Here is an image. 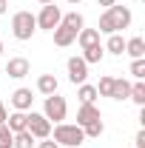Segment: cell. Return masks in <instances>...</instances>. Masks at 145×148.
I'll return each instance as SVG.
<instances>
[{"mask_svg": "<svg viewBox=\"0 0 145 148\" xmlns=\"http://www.w3.org/2000/svg\"><path fill=\"white\" fill-rule=\"evenodd\" d=\"M37 91L46 94V97L49 94H57V77L54 74H40L37 77Z\"/></svg>", "mask_w": 145, "mask_h": 148, "instance_id": "obj_12", "label": "cell"}, {"mask_svg": "<svg viewBox=\"0 0 145 148\" xmlns=\"http://www.w3.org/2000/svg\"><path fill=\"white\" fill-rule=\"evenodd\" d=\"M85 77H88V63L83 57H71L68 60V80H71L74 86H83Z\"/></svg>", "mask_w": 145, "mask_h": 148, "instance_id": "obj_7", "label": "cell"}, {"mask_svg": "<svg viewBox=\"0 0 145 148\" xmlns=\"http://www.w3.org/2000/svg\"><path fill=\"white\" fill-rule=\"evenodd\" d=\"M0 14H6V0H0Z\"/></svg>", "mask_w": 145, "mask_h": 148, "instance_id": "obj_31", "label": "cell"}, {"mask_svg": "<svg viewBox=\"0 0 145 148\" xmlns=\"http://www.w3.org/2000/svg\"><path fill=\"white\" fill-rule=\"evenodd\" d=\"M103 131H105V125H103V120H97V123H88V125L83 128V134H85V137H91V140H97V137H100Z\"/></svg>", "mask_w": 145, "mask_h": 148, "instance_id": "obj_23", "label": "cell"}, {"mask_svg": "<svg viewBox=\"0 0 145 148\" xmlns=\"http://www.w3.org/2000/svg\"><path fill=\"white\" fill-rule=\"evenodd\" d=\"M63 26H68V29H74V32H80L83 26H85V20H83V14L80 12H68V14H63V20H60Z\"/></svg>", "mask_w": 145, "mask_h": 148, "instance_id": "obj_19", "label": "cell"}, {"mask_svg": "<svg viewBox=\"0 0 145 148\" xmlns=\"http://www.w3.org/2000/svg\"><path fill=\"white\" fill-rule=\"evenodd\" d=\"M105 57V49L100 46V43H94V46H88V49H83V60L85 63H100Z\"/></svg>", "mask_w": 145, "mask_h": 148, "instance_id": "obj_18", "label": "cell"}, {"mask_svg": "<svg viewBox=\"0 0 145 148\" xmlns=\"http://www.w3.org/2000/svg\"><path fill=\"white\" fill-rule=\"evenodd\" d=\"M12 140H14V134L9 131L6 123H0V148H12Z\"/></svg>", "mask_w": 145, "mask_h": 148, "instance_id": "obj_25", "label": "cell"}, {"mask_svg": "<svg viewBox=\"0 0 145 148\" xmlns=\"http://www.w3.org/2000/svg\"><path fill=\"white\" fill-rule=\"evenodd\" d=\"M128 100H134L137 106H145V83H142V80H137V83L131 86V94H128Z\"/></svg>", "mask_w": 145, "mask_h": 148, "instance_id": "obj_21", "label": "cell"}, {"mask_svg": "<svg viewBox=\"0 0 145 148\" xmlns=\"http://www.w3.org/2000/svg\"><path fill=\"white\" fill-rule=\"evenodd\" d=\"M131 26V12H128L125 6H108L105 9V14L100 17V34H117L120 29H128Z\"/></svg>", "mask_w": 145, "mask_h": 148, "instance_id": "obj_1", "label": "cell"}, {"mask_svg": "<svg viewBox=\"0 0 145 148\" xmlns=\"http://www.w3.org/2000/svg\"><path fill=\"white\" fill-rule=\"evenodd\" d=\"M34 20H37V29L54 32L57 26H60V20H63V12H60V6H57V3H46V6H43V12H40Z\"/></svg>", "mask_w": 145, "mask_h": 148, "instance_id": "obj_5", "label": "cell"}, {"mask_svg": "<svg viewBox=\"0 0 145 148\" xmlns=\"http://www.w3.org/2000/svg\"><path fill=\"white\" fill-rule=\"evenodd\" d=\"M131 74H134L137 80H142V77H145V60H142V57L131 63Z\"/></svg>", "mask_w": 145, "mask_h": 148, "instance_id": "obj_26", "label": "cell"}, {"mask_svg": "<svg viewBox=\"0 0 145 148\" xmlns=\"http://www.w3.org/2000/svg\"><path fill=\"white\" fill-rule=\"evenodd\" d=\"M31 103H34L31 88H17V91L12 94V106H14V111H29V108H31Z\"/></svg>", "mask_w": 145, "mask_h": 148, "instance_id": "obj_10", "label": "cell"}, {"mask_svg": "<svg viewBox=\"0 0 145 148\" xmlns=\"http://www.w3.org/2000/svg\"><path fill=\"white\" fill-rule=\"evenodd\" d=\"M37 3H43V6H46V3H54V0H37Z\"/></svg>", "mask_w": 145, "mask_h": 148, "instance_id": "obj_32", "label": "cell"}, {"mask_svg": "<svg viewBox=\"0 0 145 148\" xmlns=\"http://www.w3.org/2000/svg\"><path fill=\"white\" fill-rule=\"evenodd\" d=\"M77 34H80V32H74V29H68V26L60 23V26L54 29V43L60 46V49H66V46H71L74 40H77Z\"/></svg>", "mask_w": 145, "mask_h": 148, "instance_id": "obj_11", "label": "cell"}, {"mask_svg": "<svg viewBox=\"0 0 145 148\" xmlns=\"http://www.w3.org/2000/svg\"><path fill=\"white\" fill-rule=\"evenodd\" d=\"M29 69H31V66H29L26 57H12L9 66H6V74H9L12 80H23V77L29 74Z\"/></svg>", "mask_w": 145, "mask_h": 148, "instance_id": "obj_8", "label": "cell"}, {"mask_svg": "<svg viewBox=\"0 0 145 148\" xmlns=\"http://www.w3.org/2000/svg\"><path fill=\"white\" fill-rule=\"evenodd\" d=\"M97 120H103L97 106H80V111H77V125L80 128H85L88 123H97Z\"/></svg>", "mask_w": 145, "mask_h": 148, "instance_id": "obj_9", "label": "cell"}, {"mask_svg": "<svg viewBox=\"0 0 145 148\" xmlns=\"http://www.w3.org/2000/svg\"><path fill=\"white\" fill-rule=\"evenodd\" d=\"M85 140L83 128L77 123H57L54 125V143L57 145H66V148H80V143Z\"/></svg>", "mask_w": 145, "mask_h": 148, "instance_id": "obj_2", "label": "cell"}, {"mask_svg": "<svg viewBox=\"0 0 145 148\" xmlns=\"http://www.w3.org/2000/svg\"><path fill=\"white\" fill-rule=\"evenodd\" d=\"M37 148H60V145H57L54 140H43V143H40V145H37Z\"/></svg>", "mask_w": 145, "mask_h": 148, "instance_id": "obj_28", "label": "cell"}, {"mask_svg": "<svg viewBox=\"0 0 145 148\" xmlns=\"http://www.w3.org/2000/svg\"><path fill=\"white\" fill-rule=\"evenodd\" d=\"M111 86H114V77H100V83L94 88H97V94H103V97H111Z\"/></svg>", "mask_w": 145, "mask_h": 148, "instance_id": "obj_24", "label": "cell"}, {"mask_svg": "<svg viewBox=\"0 0 145 148\" xmlns=\"http://www.w3.org/2000/svg\"><path fill=\"white\" fill-rule=\"evenodd\" d=\"M37 32V20L31 12H17L12 17V34L17 40H31V34Z\"/></svg>", "mask_w": 145, "mask_h": 148, "instance_id": "obj_3", "label": "cell"}, {"mask_svg": "<svg viewBox=\"0 0 145 148\" xmlns=\"http://www.w3.org/2000/svg\"><path fill=\"white\" fill-rule=\"evenodd\" d=\"M31 145H34V137L29 131H17L14 140H12V148H31Z\"/></svg>", "mask_w": 145, "mask_h": 148, "instance_id": "obj_22", "label": "cell"}, {"mask_svg": "<svg viewBox=\"0 0 145 148\" xmlns=\"http://www.w3.org/2000/svg\"><path fill=\"white\" fill-rule=\"evenodd\" d=\"M26 117H29V123H26V131H29L34 140H49V134H51V123H49L43 114H37V111L26 114Z\"/></svg>", "mask_w": 145, "mask_h": 148, "instance_id": "obj_6", "label": "cell"}, {"mask_svg": "<svg viewBox=\"0 0 145 148\" xmlns=\"http://www.w3.org/2000/svg\"><path fill=\"white\" fill-rule=\"evenodd\" d=\"M134 145H137V148H145V131H140V134H137V140H134Z\"/></svg>", "mask_w": 145, "mask_h": 148, "instance_id": "obj_27", "label": "cell"}, {"mask_svg": "<svg viewBox=\"0 0 145 148\" xmlns=\"http://www.w3.org/2000/svg\"><path fill=\"white\" fill-rule=\"evenodd\" d=\"M6 117H9V114H6V106H3V100H0V123H6Z\"/></svg>", "mask_w": 145, "mask_h": 148, "instance_id": "obj_29", "label": "cell"}, {"mask_svg": "<svg viewBox=\"0 0 145 148\" xmlns=\"http://www.w3.org/2000/svg\"><path fill=\"white\" fill-rule=\"evenodd\" d=\"M125 54H131L134 60L145 57V40H142V37H131V40H125Z\"/></svg>", "mask_w": 145, "mask_h": 148, "instance_id": "obj_14", "label": "cell"}, {"mask_svg": "<svg viewBox=\"0 0 145 148\" xmlns=\"http://www.w3.org/2000/svg\"><path fill=\"white\" fill-rule=\"evenodd\" d=\"M0 54H3V43H0Z\"/></svg>", "mask_w": 145, "mask_h": 148, "instance_id": "obj_34", "label": "cell"}, {"mask_svg": "<svg viewBox=\"0 0 145 148\" xmlns=\"http://www.w3.org/2000/svg\"><path fill=\"white\" fill-rule=\"evenodd\" d=\"M66 114H68V103H66V97H60V94H49V97H46V106H43V117H46L49 123H63Z\"/></svg>", "mask_w": 145, "mask_h": 148, "instance_id": "obj_4", "label": "cell"}, {"mask_svg": "<svg viewBox=\"0 0 145 148\" xmlns=\"http://www.w3.org/2000/svg\"><path fill=\"white\" fill-rule=\"evenodd\" d=\"M77 43H80L83 49H88V46H94V43H100V32H97V29H80Z\"/></svg>", "mask_w": 145, "mask_h": 148, "instance_id": "obj_15", "label": "cell"}, {"mask_svg": "<svg viewBox=\"0 0 145 148\" xmlns=\"http://www.w3.org/2000/svg\"><path fill=\"white\" fill-rule=\"evenodd\" d=\"M105 51H111V54H122V51H125V40H122V34H108Z\"/></svg>", "mask_w": 145, "mask_h": 148, "instance_id": "obj_20", "label": "cell"}, {"mask_svg": "<svg viewBox=\"0 0 145 148\" xmlns=\"http://www.w3.org/2000/svg\"><path fill=\"white\" fill-rule=\"evenodd\" d=\"M128 94H131V83H128V80H114V86H111V100H128Z\"/></svg>", "mask_w": 145, "mask_h": 148, "instance_id": "obj_16", "label": "cell"}, {"mask_svg": "<svg viewBox=\"0 0 145 148\" xmlns=\"http://www.w3.org/2000/svg\"><path fill=\"white\" fill-rule=\"evenodd\" d=\"M77 97H80V103H83V106H94V100H97L100 94H97V88H94V86L83 83V86L77 88Z\"/></svg>", "mask_w": 145, "mask_h": 148, "instance_id": "obj_17", "label": "cell"}, {"mask_svg": "<svg viewBox=\"0 0 145 148\" xmlns=\"http://www.w3.org/2000/svg\"><path fill=\"white\" fill-rule=\"evenodd\" d=\"M97 3H100V6H105V9H108V6H114V0H97Z\"/></svg>", "mask_w": 145, "mask_h": 148, "instance_id": "obj_30", "label": "cell"}, {"mask_svg": "<svg viewBox=\"0 0 145 148\" xmlns=\"http://www.w3.org/2000/svg\"><path fill=\"white\" fill-rule=\"evenodd\" d=\"M26 123H29L26 111H14V114H9V117H6V125H9V131H12V134L26 131Z\"/></svg>", "mask_w": 145, "mask_h": 148, "instance_id": "obj_13", "label": "cell"}, {"mask_svg": "<svg viewBox=\"0 0 145 148\" xmlns=\"http://www.w3.org/2000/svg\"><path fill=\"white\" fill-rule=\"evenodd\" d=\"M68 3H83V0H68Z\"/></svg>", "mask_w": 145, "mask_h": 148, "instance_id": "obj_33", "label": "cell"}]
</instances>
